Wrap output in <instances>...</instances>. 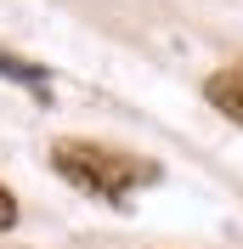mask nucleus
Instances as JSON below:
<instances>
[{
	"label": "nucleus",
	"mask_w": 243,
	"mask_h": 249,
	"mask_svg": "<svg viewBox=\"0 0 243 249\" xmlns=\"http://www.w3.org/2000/svg\"><path fill=\"white\" fill-rule=\"evenodd\" d=\"M51 164H57L79 193L107 198V204H124L130 193H141V187L158 181V164H153V159L119 153V147H102V142H57V147H51Z\"/></svg>",
	"instance_id": "f257e3e1"
},
{
	"label": "nucleus",
	"mask_w": 243,
	"mask_h": 249,
	"mask_svg": "<svg viewBox=\"0 0 243 249\" xmlns=\"http://www.w3.org/2000/svg\"><path fill=\"white\" fill-rule=\"evenodd\" d=\"M204 96H209V102L226 113V119L243 124V68H221V74L204 85Z\"/></svg>",
	"instance_id": "f03ea898"
},
{
	"label": "nucleus",
	"mask_w": 243,
	"mask_h": 249,
	"mask_svg": "<svg viewBox=\"0 0 243 249\" xmlns=\"http://www.w3.org/2000/svg\"><path fill=\"white\" fill-rule=\"evenodd\" d=\"M0 74H6V79H23L34 96H46V74H40L34 62H23L17 51H0Z\"/></svg>",
	"instance_id": "7ed1b4c3"
},
{
	"label": "nucleus",
	"mask_w": 243,
	"mask_h": 249,
	"mask_svg": "<svg viewBox=\"0 0 243 249\" xmlns=\"http://www.w3.org/2000/svg\"><path fill=\"white\" fill-rule=\"evenodd\" d=\"M12 221H17V198H12V193H6V187H0V232H6Z\"/></svg>",
	"instance_id": "20e7f679"
}]
</instances>
